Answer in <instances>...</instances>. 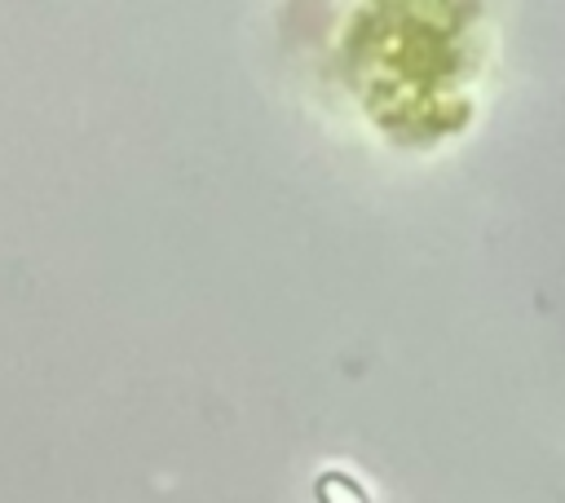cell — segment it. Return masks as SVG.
<instances>
[{
  "mask_svg": "<svg viewBox=\"0 0 565 503\" xmlns=\"http://www.w3.org/2000/svg\"><path fill=\"white\" fill-rule=\"evenodd\" d=\"M313 499H318V503H371V494L362 490V481H353V477L340 472V468L318 472V481H313Z\"/></svg>",
  "mask_w": 565,
  "mask_h": 503,
  "instance_id": "cell-1",
  "label": "cell"
}]
</instances>
